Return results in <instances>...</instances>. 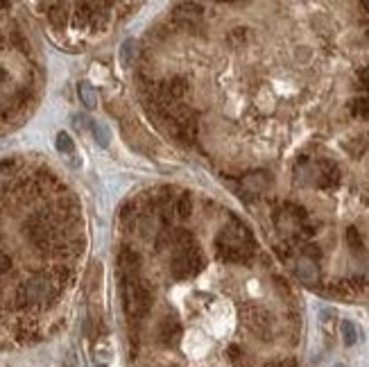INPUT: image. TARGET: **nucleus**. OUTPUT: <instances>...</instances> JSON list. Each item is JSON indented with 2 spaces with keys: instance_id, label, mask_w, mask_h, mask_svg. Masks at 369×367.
I'll return each mask as SVG.
<instances>
[{
  "instance_id": "obj_1",
  "label": "nucleus",
  "mask_w": 369,
  "mask_h": 367,
  "mask_svg": "<svg viewBox=\"0 0 369 367\" xmlns=\"http://www.w3.org/2000/svg\"><path fill=\"white\" fill-rule=\"evenodd\" d=\"M215 249L224 263H247L256 252L254 233L236 215H229V224L215 236Z\"/></svg>"
},
{
  "instance_id": "obj_2",
  "label": "nucleus",
  "mask_w": 369,
  "mask_h": 367,
  "mask_svg": "<svg viewBox=\"0 0 369 367\" xmlns=\"http://www.w3.org/2000/svg\"><path fill=\"white\" fill-rule=\"evenodd\" d=\"M123 306L132 322H141L152 311V288L141 277H123Z\"/></svg>"
},
{
  "instance_id": "obj_3",
  "label": "nucleus",
  "mask_w": 369,
  "mask_h": 367,
  "mask_svg": "<svg viewBox=\"0 0 369 367\" xmlns=\"http://www.w3.org/2000/svg\"><path fill=\"white\" fill-rule=\"evenodd\" d=\"M57 297V286L44 277L30 279L19 290V302L25 306H48Z\"/></svg>"
},
{
  "instance_id": "obj_4",
  "label": "nucleus",
  "mask_w": 369,
  "mask_h": 367,
  "mask_svg": "<svg viewBox=\"0 0 369 367\" xmlns=\"http://www.w3.org/2000/svg\"><path fill=\"white\" fill-rule=\"evenodd\" d=\"M199 265H202V252H199L197 245L174 249L172 265H170L174 279H179V281L188 279L190 274H195V272L199 270Z\"/></svg>"
},
{
  "instance_id": "obj_5",
  "label": "nucleus",
  "mask_w": 369,
  "mask_h": 367,
  "mask_svg": "<svg viewBox=\"0 0 369 367\" xmlns=\"http://www.w3.org/2000/svg\"><path fill=\"white\" fill-rule=\"evenodd\" d=\"M340 181V168L331 159L315 161V186L317 188H335Z\"/></svg>"
},
{
  "instance_id": "obj_6",
  "label": "nucleus",
  "mask_w": 369,
  "mask_h": 367,
  "mask_svg": "<svg viewBox=\"0 0 369 367\" xmlns=\"http://www.w3.org/2000/svg\"><path fill=\"white\" fill-rule=\"evenodd\" d=\"M247 329L254 333V336L261 338V340L270 338L272 336V320H270V315H267L263 308H251V311L247 313Z\"/></svg>"
},
{
  "instance_id": "obj_7",
  "label": "nucleus",
  "mask_w": 369,
  "mask_h": 367,
  "mask_svg": "<svg viewBox=\"0 0 369 367\" xmlns=\"http://www.w3.org/2000/svg\"><path fill=\"white\" fill-rule=\"evenodd\" d=\"M181 324L172 318H165L156 324V343L161 347H172L181 338Z\"/></svg>"
},
{
  "instance_id": "obj_8",
  "label": "nucleus",
  "mask_w": 369,
  "mask_h": 367,
  "mask_svg": "<svg viewBox=\"0 0 369 367\" xmlns=\"http://www.w3.org/2000/svg\"><path fill=\"white\" fill-rule=\"evenodd\" d=\"M295 274L301 283H306V286H315L317 281H320V268H317V261L308 256H299L295 261Z\"/></svg>"
},
{
  "instance_id": "obj_9",
  "label": "nucleus",
  "mask_w": 369,
  "mask_h": 367,
  "mask_svg": "<svg viewBox=\"0 0 369 367\" xmlns=\"http://www.w3.org/2000/svg\"><path fill=\"white\" fill-rule=\"evenodd\" d=\"M118 270L123 277H138L141 270V254L132 247H123L118 252Z\"/></svg>"
},
{
  "instance_id": "obj_10",
  "label": "nucleus",
  "mask_w": 369,
  "mask_h": 367,
  "mask_svg": "<svg viewBox=\"0 0 369 367\" xmlns=\"http://www.w3.org/2000/svg\"><path fill=\"white\" fill-rule=\"evenodd\" d=\"M109 7L111 5H102V3H91V21H89V28L91 30H105L107 28V23H109Z\"/></svg>"
},
{
  "instance_id": "obj_11",
  "label": "nucleus",
  "mask_w": 369,
  "mask_h": 367,
  "mask_svg": "<svg viewBox=\"0 0 369 367\" xmlns=\"http://www.w3.org/2000/svg\"><path fill=\"white\" fill-rule=\"evenodd\" d=\"M265 184H267V177H265V172H251L247 174V177H242V193H263L265 190Z\"/></svg>"
},
{
  "instance_id": "obj_12",
  "label": "nucleus",
  "mask_w": 369,
  "mask_h": 367,
  "mask_svg": "<svg viewBox=\"0 0 369 367\" xmlns=\"http://www.w3.org/2000/svg\"><path fill=\"white\" fill-rule=\"evenodd\" d=\"M78 93H80V100L84 102L87 109H96V107H98V93H96V89L89 84V82H82V84L78 87Z\"/></svg>"
},
{
  "instance_id": "obj_13",
  "label": "nucleus",
  "mask_w": 369,
  "mask_h": 367,
  "mask_svg": "<svg viewBox=\"0 0 369 367\" xmlns=\"http://www.w3.org/2000/svg\"><path fill=\"white\" fill-rule=\"evenodd\" d=\"M66 10H69V5H64V3L50 5L48 16H50V21H53L55 28H64L66 21H69V12H66Z\"/></svg>"
},
{
  "instance_id": "obj_14",
  "label": "nucleus",
  "mask_w": 369,
  "mask_h": 367,
  "mask_svg": "<svg viewBox=\"0 0 369 367\" xmlns=\"http://www.w3.org/2000/svg\"><path fill=\"white\" fill-rule=\"evenodd\" d=\"M340 331H342V340H345V345L347 347H354L358 343V338H360V331L358 327L351 320H342L340 324Z\"/></svg>"
},
{
  "instance_id": "obj_15",
  "label": "nucleus",
  "mask_w": 369,
  "mask_h": 367,
  "mask_svg": "<svg viewBox=\"0 0 369 367\" xmlns=\"http://www.w3.org/2000/svg\"><path fill=\"white\" fill-rule=\"evenodd\" d=\"M91 132H93V136H96V143H98V145H102V147L109 145V141H111V132H109V127H107L105 123L91 120Z\"/></svg>"
},
{
  "instance_id": "obj_16",
  "label": "nucleus",
  "mask_w": 369,
  "mask_h": 367,
  "mask_svg": "<svg viewBox=\"0 0 369 367\" xmlns=\"http://www.w3.org/2000/svg\"><path fill=\"white\" fill-rule=\"evenodd\" d=\"M351 116H356L360 120L369 118V98H356L351 102Z\"/></svg>"
},
{
  "instance_id": "obj_17",
  "label": "nucleus",
  "mask_w": 369,
  "mask_h": 367,
  "mask_svg": "<svg viewBox=\"0 0 369 367\" xmlns=\"http://www.w3.org/2000/svg\"><path fill=\"white\" fill-rule=\"evenodd\" d=\"M174 211H177L179 218L186 220L188 215H190V211H192V197L188 193H181L177 197V204H174Z\"/></svg>"
},
{
  "instance_id": "obj_18",
  "label": "nucleus",
  "mask_w": 369,
  "mask_h": 367,
  "mask_svg": "<svg viewBox=\"0 0 369 367\" xmlns=\"http://www.w3.org/2000/svg\"><path fill=\"white\" fill-rule=\"evenodd\" d=\"M134 57H136V41L127 39L120 48V62L123 66H132L134 64Z\"/></svg>"
},
{
  "instance_id": "obj_19",
  "label": "nucleus",
  "mask_w": 369,
  "mask_h": 367,
  "mask_svg": "<svg viewBox=\"0 0 369 367\" xmlns=\"http://www.w3.org/2000/svg\"><path fill=\"white\" fill-rule=\"evenodd\" d=\"M136 227L141 229L143 236H147V233H152L156 229V218H154V215H150V213H141L136 218Z\"/></svg>"
},
{
  "instance_id": "obj_20",
  "label": "nucleus",
  "mask_w": 369,
  "mask_h": 367,
  "mask_svg": "<svg viewBox=\"0 0 369 367\" xmlns=\"http://www.w3.org/2000/svg\"><path fill=\"white\" fill-rule=\"evenodd\" d=\"M55 145H57V150H60L62 154H73V152H75V143H73V138H71L69 134H66V132H60V134H57Z\"/></svg>"
},
{
  "instance_id": "obj_21",
  "label": "nucleus",
  "mask_w": 369,
  "mask_h": 367,
  "mask_svg": "<svg viewBox=\"0 0 369 367\" xmlns=\"http://www.w3.org/2000/svg\"><path fill=\"white\" fill-rule=\"evenodd\" d=\"M347 245L354 249V252H363V236H360V231L356 227L347 229Z\"/></svg>"
},
{
  "instance_id": "obj_22",
  "label": "nucleus",
  "mask_w": 369,
  "mask_h": 367,
  "mask_svg": "<svg viewBox=\"0 0 369 367\" xmlns=\"http://www.w3.org/2000/svg\"><path fill=\"white\" fill-rule=\"evenodd\" d=\"M356 87L360 91H369V66H365V69H360L358 75H356Z\"/></svg>"
},
{
  "instance_id": "obj_23",
  "label": "nucleus",
  "mask_w": 369,
  "mask_h": 367,
  "mask_svg": "<svg viewBox=\"0 0 369 367\" xmlns=\"http://www.w3.org/2000/svg\"><path fill=\"white\" fill-rule=\"evenodd\" d=\"M10 268H12V258L7 256V254L3 252V249H0V277L10 272Z\"/></svg>"
},
{
  "instance_id": "obj_24",
  "label": "nucleus",
  "mask_w": 369,
  "mask_h": 367,
  "mask_svg": "<svg viewBox=\"0 0 369 367\" xmlns=\"http://www.w3.org/2000/svg\"><path fill=\"white\" fill-rule=\"evenodd\" d=\"M73 125L78 129H87V127H91V123H89V118H84V116H75L73 118Z\"/></svg>"
},
{
  "instance_id": "obj_25",
  "label": "nucleus",
  "mask_w": 369,
  "mask_h": 367,
  "mask_svg": "<svg viewBox=\"0 0 369 367\" xmlns=\"http://www.w3.org/2000/svg\"><path fill=\"white\" fill-rule=\"evenodd\" d=\"M5 80H7V71L3 69V66H0V84H3Z\"/></svg>"
},
{
  "instance_id": "obj_26",
  "label": "nucleus",
  "mask_w": 369,
  "mask_h": 367,
  "mask_svg": "<svg viewBox=\"0 0 369 367\" xmlns=\"http://www.w3.org/2000/svg\"><path fill=\"white\" fill-rule=\"evenodd\" d=\"M3 10H10V3H0V12Z\"/></svg>"
},
{
  "instance_id": "obj_27",
  "label": "nucleus",
  "mask_w": 369,
  "mask_h": 367,
  "mask_svg": "<svg viewBox=\"0 0 369 367\" xmlns=\"http://www.w3.org/2000/svg\"><path fill=\"white\" fill-rule=\"evenodd\" d=\"M333 367H345V365H342V363H335Z\"/></svg>"
}]
</instances>
